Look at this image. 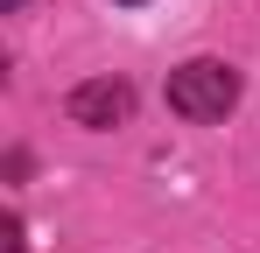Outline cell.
I'll list each match as a JSON object with an SVG mask.
<instances>
[{"mask_svg":"<svg viewBox=\"0 0 260 253\" xmlns=\"http://www.w3.org/2000/svg\"><path fill=\"white\" fill-rule=\"evenodd\" d=\"M239 106V71L218 56H190L183 71H169V113L183 120H225Z\"/></svg>","mask_w":260,"mask_h":253,"instance_id":"cell-1","label":"cell"},{"mask_svg":"<svg viewBox=\"0 0 260 253\" xmlns=\"http://www.w3.org/2000/svg\"><path fill=\"white\" fill-rule=\"evenodd\" d=\"M63 113H71V126L106 134V126H120V120L134 113V84H127V78H85L71 99H63Z\"/></svg>","mask_w":260,"mask_h":253,"instance_id":"cell-2","label":"cell"},{"mask_svg":"<svg viewBox=\"0 0 260 253\" xmlns=\"http://www.w3.org/2000/svg\"><path fill=\"white\" fill-rule=\"evenodd\" d=\"M0 7H7V14H14V7H28V0H0Z\"/></svg>","mask_w":260,"mask_h":253,"instance_id":"cell-3","label":"cell"},{"mask_svg":"<svg viewBox=\"0 0 260 253\" xmlns=\"http://www.w3.org/2000/svg\"><path fill=\"white\" fill-rule=\"evenodd\" d=\"M120 7H141V0H120Z\"/></svg>","mask_w":260,"mask_h":253,"instance_id":"cell-4","label":"cell"}]
</instances>
